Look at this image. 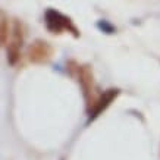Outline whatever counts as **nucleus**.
<instances>
[{"instance_id":"39448f33","label":"nucleus","mask_w":160,"mask_h":160,"mask_svg":"<svg viewBox=\"0 0 160 160\" xmlns=\"http://www.w3.org/2000/svg\"><path fill=\"white\" fill-rule=\"evenodd\" d=\"M119 94H121V90H119V88H107V90H104L103 92H100V96H98L94 107H92L91 112L88 113V121L90 122L96 121L103 112L116 100Z\"/></svg>"},{"instance_id":"423d86ee","label":"nucleus","mask_w":160,"mask_h":160,"mask_svg":"<svg viewBox=\"0 0 160 160\" xmlns=\"http://www.w3.org/2000/svg\"><path fill=\"white\" fill-rule=\"evenodd\" d=\"M9 31H12L9 28V21L6 19L5 12H2V22H0V43L2 46H6L9 43Z\"/></svg>"},{"instance_id":"f03ea898","label":"nucleus","mask_w":160,"mask_h":160,"mask_svg":"<svg viewBox=\"0 0 160 160\" xmlns=\"http://www.w3.org/2000/svg\"><path fill=\"white\" fill-rule=\"evenodd\" d=\"M44 24H46L47 31L52 34L60 35L62 32L68 31L73 38H79V35H81L79 29L73 24V21L66 15L60 13L59 10L53 9V8H49L44 12Z\"/></svg>"},{"instance_id":"7ed1b4c3","label":"nucleus","mask_w":160,"mask_h":160,"mask_svg":"<svg viewBox=\"0 0 160 160\" xmlns=\"http://www.w3.org/2000/svg\"><path fill=\"white\" fill-rule=\"evenodd\" d=\"M25 38V27L19 19H15L12 25V32H10V40L8 43V63L13 66L18 63L21 58V49L24 44Z\"/></svg>"},{"instance_id":"0eeeda50","label":"nucleus","mask_w":160,"mask_h":160,"mask_svg":"<svg viewBox=\"0 0 160 160\" xmlns=\"http://www.w3.org/2000/svg\"><path fill=\"white\" fill-rule=\"evenodd\" d=\"M97 28L100 29V31H103V32H106V34H115V32H116V28H115L109 21H98Z\"/></svg>"},{"instance_id":"f257e3e1","label":"nucleus","mask_w":160,"mask_h":160,"mask_svg":"<svg viewBox=\"0 0 160 160\" xmlns=\"http://www.w3.org/2000/svg\"><path fill=\"white\" fill-rule=\"evenodd\" d=\"M66 69L68 73L72 78H75L79 84V87L82 90L84 100H85V107H87V113L91 112V109L94 107L96 102H97L100 92H97L96 84H94V73H92V68L87 63L79 65L77 60H68L66 62Z\"/></svg>"},{"instance_id":"20e7f679","label":"nucleus","mask_w":160,"mask_h":160,"mask_svg":"<svg viewBox=\"0 0 160 160\" xmlns=\"http://www.w3.org/2000/svg\"><path fill=\"white\" fill-rule=\"evenodd\" d=\"M54 54L53 46L46 41V40H35L29 44L28 47V60L34 65H44V63H49L52 60Z\"/></svg>"}]
</instances>
